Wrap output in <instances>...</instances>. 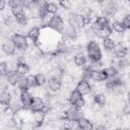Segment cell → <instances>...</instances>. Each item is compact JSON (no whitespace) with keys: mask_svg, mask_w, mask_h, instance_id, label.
Instances as JSON below:
<instances>
[{"mask_svg":"<svg viewBox=\"0 0 130 130\" xmlns=\"http://www.w3.org/2000/svg\"><path fill=\"white\" fill-rule=\"evenodd\" d=\"M87 57L91 62H100L102 60V51L95 41H89L86 45Z\"/></svg>","mask_w":130,"mask_h":130,"instance_id":"cell-1","label":"cell"},{"mask_svg":"<svg viewBox=\"0 0 130 130\" xmlns=\"http://www.w3.org/2000/svg\"><path fill=\"white\" fill-rule=\"evenodd\" d=\"M90 21V19L82 14H78L76 12H71L68 15V24L72 25L76 29L83 27L85 24H87Z\"/></svg>","mask_w":130,"mask_h":130,"instance_id":"cell-2","label":"cell"},{"mask_svg":"<svg viewBox=\"0 0 130 130\" xmlns=\"http://www.w3.org/2000/svg\"><path fill=\"white\" fill-rule=\"evenodd\" d=\"M48 27H50L51 29H53L54 31L58 32V34H63L64 32V28H65V24H64V20L61 17V15H55L53 14V16H51V19L47 25Z\"/></svg>","mask_w":130,"mask_h":130,"instance_id":"cell-3","label":"cell"},{"mask_svg":"<svg viewBox=\"0 0 130 130\" xmlns=\"http://www.w3.org/2000/svg\"><path fill=\"white\" fill-rule=\"evenodd\" d=\"M68 102H69L70 106H73V107L78 108V109H81L85 106V101L83 99V95L76 88L70 92L69 98H68Z\"/></svg>","mask_w":130,"mask_h":130,"instance_id":"cell-4","label":"cell"},{"mask_svg":"<svg viewBox=\"0 0 130 130\" xmlns=\"http://www.w3.org/2000/svg\"><path fill=\"white\" fill-rule=\"evenodd\" d=\"M83 117L82 112L80 109L75 108L73 106H71V108L65 110L63 112V117L61 118L62 120H73V121H77L79 118Z\"/></svg>","mask_w":130,"mask_h":130,"instance_id":"cell-5","label":"cell"},{"mask_svg":"<svg viewBox=\"0 0 130 130\" xmlns=\"http://www.w3.org/2000/svg\"><path fill=\"white\" fill-rule=\"evenodd\" d=\"M10 38L12 39V41L14 42L16 48L19 51H25V50H27V48H28V42H27V39H26L25 36H23L21 34H18V32H15Z\"/></svg>","mask_w":130,"mask_h":130,"instance_id":"cell-6","label":"cell"},{"mask_svg":"<svg viewBox=\"0 0 130 130\" xmlns=\"http://www.w3.org/2000/svg\"><path fill=\"white\" fill-rule=\"evenodd\" d=\"M82 95H86V94H89L92 90L91 88V85L89 84V82L87 81L86 78H81L77 84H76V87H75Z\"/></svg>","mask_w":130,"mask_h":130,"instance_id":"cell-7","label":"cell"},{"mask_svg":"<svg viewBox=\"0 0 130 130\" xmlns=\"http://www.w3.org/2000/svg\"><path fill=\"white\" fill-rule=\"evenodd\" d=\"M16 46H15V44H14V42L12 41V39L10 38V39H7L4 43H3V45H2V50H3V52L7 55V56H13V55H15V52H16Z\"/></svg>","mask_w":130,"mask_h":130,"instance_id":"cell-8","label":"cell"},{"mask_svg":"<svg viewBox=\"0 0 130 130\" xmlns=\"http://www.w3.org/2000/svg\"><path fill=\"white\" fill-rule=\"evenodd\" d=\"M32 96H34V95L28 91V89L20 90V92H19V101H20L21 105L23 106V108L29 109V106H30Z\"/></svg>","mask_w":130,"mask_h":130,"instance_id":"cell-9","label":"cell"},{"mask_svg":"<svg viewBox=\"0 0 130 130\" xmlns=\"http://www.w3.org/2000/svg\"><path fill=\"white\" fill-rule=\"evenodd\" d=\"M45 107H46V104L41 99V96H38V95H34L32 96V100H31V103H30V106H29V110L31 112L42 111V110H44Z\"/></svg>","mask_w":130,"mask_h":130,"instance_id":"cell-10","label":"cell"},{"mask_svg":"<svg viewBox=\"0 0 130 130\" xmlns=\"http://www.w3.org/2000/svg\"><path fill=\"white\" fill-rule=\"evenodd\" d=\"M48 88L51 91L57 92L62 88V78L60 77H50L48 80Z\"/></svg>","mask_w":130,"mask_h":130,"instance_id":"cell-11","label":"cell"},{"mask_svg":"<svg viewBox=\"0 0 130 130\" xmlns=\"http://www.w3.org/2000/svg\"><path fill=\"white\" fill-rule=\"evenodd\" d=\"M27 37L28 39L32 42V44L35 46L38 45V42L40 41V37H41V28L39 26H32L28 29L27 31Z\"/></svg>","mask_w":130,"mask_h":130,"instance_id":"cell-12","label":"cell"},{"mask_svg":"<svg viewBox=\"0 0 130 130\" xmlns=\"http://www.w3.org/2000/svg\"><path fill=\"white\" fill-rule=\"evenodd\" d=\"M113 54H114L115 58H117V59L124 58L128 54V48L126 46H124L123 44H121V43L116 44V47L113 50Z\"/></svg>","mask_w":130,"mask_h":130,"instance_id":"cell-13","label":"cell"},{"mask_svg":"<svg viewBox=\"0 0 130 130\" xmlns=\"http://www.w3.org/2000/svg\"><path fill=\"white\" fill-rule=\"evenodd\" d=\"M108 75L106 74V72L104 70H98V69H92L91 73H90V79H92L93 81L96 82H102V81H106L108 79Z\"/></svg>","mask_w":130,"mask_h":130,"instance_id":"cell-14","label":"cell"},{"mask_svg":"<svg viewBox=\"0 0 130 130\" xmlns=\"http://www.w3.org/2000/svg\"><path fill=\"white\" fill-rule=\"evenodd\" d=\"M46 115H47V113L43 110L32 112V120L35 123V127H39L44 123V121L46 119Z\"/></svg>","mask_w":130,"mask_h":130,"instance_id":"cell-15","label":"cell"},{"mask_svg":"<svg viewBox=\"0 0 130 130\" xmlns=\"http://www.w3.org/2000/svg\"><path fill=\"white\" fill-rule=\"evenodd\" d=\"M6 78V81L7 83H9L10 85H16L19 78H20V75L19 73L16 71V70H9V72L7 73V75L5 76Z\"/></svg>","mask_w":130,"mask_h":130,"instance_id":"cell-16","label":"cell"},{"mask_svg":"<svg viewBox=\"0 0 130 130\" xmlns=\"http://www.w3.org/2000/svg\"><path fill=\"white\" fill-rule=\"evenodd\" d=\"M15 70L19 73V75L20 76H25L28 72H29V66L24 62V61H22L21 59H18L17 60V63H16V68H15Z\"/></svg>","mask_w":130,"mask_h":130,"instance_id":"cell-17","label":"cell"},{"mask_svg":"<svg viewBox=\"0 0 130 130\" xmlns=\"http://www.w3.org/2000/svg\"><path fill=\"white\" fill-rule=\"evenodd\" d=\"M77 128L83 129V130H89V129L93 128V124L88 119H86L84 117H81L77 120Z\"/></svg>","mask_w":130,"mask_h":130,"instance_id":"cell-18","label":"cell"},{"mask_svg":"<svg viewBox=\"0 0 130 130\" xmlns=\"http://www.w3.org/2000/svg\"><path fill=\"white\" fill-rule=\"evenodd\" d=\"M103 47L106 52H113V50L116 47V42L114 39H112L110 37L105 38V39H103Z\"/></svg>","mask_w":130,"mask_h":130,"instance_id":"cell-19","label":"cell"},{"mask_svg":"<svg viewBox=\"0 0 130 130\" xmlns=\"http://www.w3.org/2000/svg\"><path fill=\"white\" fill-rule=\"evenodd\" d=\"M76 28L75 27H73L72 25H70V24H68L65 28H64V35H65V37L67 38V39H69V40H71V41H74V40H76V38H77V32H76Z\"/></svg>","mask_w":130,"mask_h":130,"instance_id":"cell-20","label":"cell"},{"mask_svg":"<svg viewBox=\"0 0 130 130\" xmlns=\"http://www.w3.org/2000/svg\"><path fill=\"white\" fill-rule=\"evenodd\" d=\"M86 62H87V60H86V57L84 56V54H82V53L75 54V56H74V64L76 66L83 67V66H85Z\"/></svg>","mask_w":130,"mask_h":130,"instance_id":"cell-21","label":"cell"},{"mask_svg":"<svg viewBox=\"0 0 130 130\" xmlns=\"http://www.w3.org/2000/svg\"><path fill=\"white\" fill-rule=\"evenodd\" d=\"M11 100H12V96H11V93L7 90H2V92L0 93V102L3 106H7V105H10L11 104Z\"/></svg>","mask_w":130,"mask_h":130,"instance_id":"cell-22","label":"cell"},{"mask_svg":"<svg viewBox=\"0 0 130 130\" xmlns=\"http://www.w3.org/2000/svg\"><path fill=\"white\" fill-rule=\"evenodd\" d=\"M111 27H112V30H114L117 34H124L126 30L122 21H119V20H114L111 24Z\"/></svg>","mask_w":130,"mask_h":130,"instance_id":"cell-23","label":"cell"},{"mask_svg":"<svg viewBox=\"0 0 130 130\" xmlns=\"http://www.w3.org/2000/svg\"><path fill=\"white\" fill-rule=\"evenodd\" d=\"M106 102H107V99H106V95L102 92H99V93H95L93 95V103L95 105H98L99 107H104L106 105Z\"/></svg>","mask_w":130,"mask_h":130,"instance_id":"cell-24","label":"cell"},{"mask_svg":"<svg viewBox=\"0 0 130 130\" xmlns=\"http://www.w3.org/2000/svg\"><path fill=\"white\" fill-rule=\"evenodd\" d=\"M14 20H15L16 23H18L21 26H25L27 24V22H28V18L26 16L25 12H23L22 14H19L17 16H14Z\"/></svg>","mask_w":130,"mask_h":130,"instance_id":"cell-25","label":"cell"},{"mask_svg":"<svg viewBox=\"0 0 130 130\" xmlns=\"http://www.w3.org/2000/svg\"><path fill=\"white\" fill-rule=\"evenodd\" d=\"M111 34H112V27L109 25V26H107V27H104V28L101 29L100 31H98L95 35H96L99 38H101V39H105V38L110 37Z\"/></svg>","mask_w":130,"mask_h":130,"instance_id":"cell-26","label":"cell"},{"mask_svg":"<svg viewBox=\"0 0 130 130\" xmlns=\"http://www.w3.org/2000/svg\"><path fill=\"white\" fill-rule=\"evenodd\" d=\"M99 25H101L102 27H107L109 26V19L106 15H100V16H96L95 20H94Z\"/></svg>","mask_w":130,"mask_h":130,"instance_id":"cell-27","label":"cell"},{"mask_svg":"<svg viewBox=\"0 0 130 130\" xmlns=\"http://www.w3.org/2000/svg\"><path fill=\"white\" fill-rule=\"evenodd\" d=\"M104 71L106 72V74L108 75L109 78H112V77H116L119 72H118V69L115 67V66H109V67H106L104 69Z\"/></svg>","mask_w":130,"mask_h":130,"instance_id":"cell-28","label":"cell"},{"mask_svg":"<svg viewBox=\"0 0 130 130\" xmlns=\"http://www.w3.org/2000/svg\"><path fill=\"white\" fill-rule=\"evenodd\" d=\"M25 78H26V83H27V85H28L29 88H34V87L38 86V85H37V78H36V75H34V74H28L27 76H25Z\"/></svg>","mask_w":130,"mask_h":130,"instance_id":"cell-29","label":"cell"},{"mask_svg":"<svg viewBox=\"0 0 130 130\" xmlns=\"http://www.w3.org/2000/svg\"><path fill=\"white\" fill-rule=\"evenodd\" d=\"M58 11V5L54 2H48L46 7V12L49 14H55Z\"/></svg>","mask_w":130,"mask_h":130,"instance_id":"cell-30","label":"cell"},{"mask_svg":"<svg viewBox=\"0 0 130 130\" xmlns=\"http://www.w3.org/2000/svg\"><path fill=\"white\" fill-rule=\"evenodd\" d=\"M36 78H37V85H38L39 87L44 86V85L48 82V80H47L45 74H43V73H38V74H36Z\"/></svg>","mask_w":130,"mask_h":130,"instance_id":"cell-31","label":"cell"},{"mask_svg":"<svg viewBox=\"0 0 130 130\" xmlns=\"http://www.w3.org/2000/svg\"><path fill=\"white\" fill-rule=\"evenodd\" d=\"M117 65H118V68H120V69H125V68H127V67L130 65V62H129L128 59H126V58L124 57V58L118 59Z\"/></svg>","mask_w":130,"mask_h":130,"instance_id":"cell-32","label":"cell"},{"mask_svg":"<svg viewBox=\"0 0 130 130\" xmlns=\"http://www.w3.org/2000/svg\"><path fill=\"white\" fill-rule=\"evenodd\" d=\"M9 67H8V63L5 61H2L0 64V72H1V76L5 77L7 75V73L9 72Z\"/></svg>","mask_w":130,"mask_h":130,"instance_id":"cell-33","label":"cell"},{"mask_svg":"<svg viewBox=\"0 0 130 130\" xmlns=\"http://www.w3.org/2000/svg\"><path fill=\"white\" fill-rule=\"evenodd\" d=\"M7 3H8V5H9L10 7L18 6V5L25 7V5H26V0H8Z\"/></svg>","mask_w":130,"mask_h":130,"instance_id":"cell-34","label":"cell"},{"mask_svg":"<svg viewBox=\"0 0 130 130\" xmlns=\"http://www.w3.org/2000/svg\"><path fill=\"white\" fill-rule=\"evenodd\" d=\"M10 8H11V13H12L13 16H17V15L22 14V13L24 12L23 6H20V5H18V6H13V7H10Z\"/></svg>","mask_w":130,"mask_h":130,"instance_id":"cell-35","label":"cell"},{"mask_svg":"<svg viewBox=\"0 0 130 130\" xmlns=\"http://www.w3.org/2000/svg\"><path fill=\"white\" fill-rule=\"evenodd\" d=\"M59 5L63 9L69 10L72 7V2H71V0H59Z\"/></svg>","mask_w":130,"mask_h":130,"instance_id":"cell-36","label":"cell"},{"mask_svg":"<svg viewBox=\"0 0 130 130\" xmlns=\"http://www.w3.org/2000/svg\"><path fill=\"white\" fill-rule=\"evenodd\" d=\"M122 23L126 29H130V13H127L124 15L122 19Z\"/></svg>","mask_w":130,"mask_h":130,"instance_id":"cell-37","label":"cell"},{"mask_svg":"<svg viewBox=\"0 0 130 130\" xmlns=\"http://www.w3.org/2000/svg\"><path fill=\"white\" fill-rule=\"evenodd\" d=\"M5 4H6V0H0V9H1V10L4 9Z\"/></svg>","mask_w":130,"mask_h":130,"instance_id":"cell-38","label":"cell"},{"mask_svg":"<svg viewBox=\"0 0 130 130\" xmlns=\"http://www.w3.org/2000/svg\"><path fill=\"white\" fill-rule=\"evenodd\" d=\"M93 1H94L95 3H98V4H103L106 0H93Z\"/></svg>","mask_w":130,"mask_h":130,"instance_id":"cell-39","label":"cell"},{"mask_svg":"<svg viewBox=\"0 0 130 130\" xmlns=\"http://www.w3.org/2000/svg\"><path fill=\"white\" fill-rule=\"evenodd\" d=\"M127 100H128V103L130 104V91L127 92Z\"/></svg>","mask_w":130,"mask_h":130,"instance_id":"cell-40","label":"cell"},{"mask_svg":"<svg viewBox=\"0 0 130 130\" xmlns=\"http://www.w3.org/2000/svg\"><path fill=\"white\" fill-rule=\"evenodd\" d=\"M128 77H129V79H130V71H129V73H128Z\"/></svg>","mask_w":130,"mask_h":130,"instance_id":"cell-41","label":"cell"},{"mask_svg":"<svg viewBox=\"0 0 130 130\" xmlns=\"http://www.w3.org/2000/svg\"><path fill=\"white\" fill-rule=\"evenodd\" d=\"M127 1H128V3H129V4H130V0H127Z\"/></svg>","mask_w":130,"mask_h":130,"instance_id":"cell-42","label":"cell"}]
</instances>
